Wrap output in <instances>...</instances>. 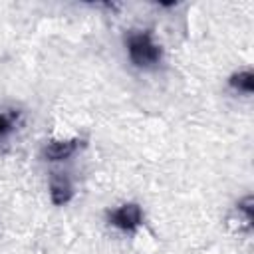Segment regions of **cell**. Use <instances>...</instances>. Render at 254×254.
<instances>
[{
    "instance_id": "obj_1",
    "label": "cell",
    "mask_w": 254,
    "mask_h": 254,
    "mask_svg": "<svg viewBox=\"0 0 254 254\" xmlns=\"http://www.w3.org/2000/svg\"><path fill=\"white\" fill-rule=\"evenodd\" d=\"M125 46H127V54H129L131 64L135 67H141V69L155 67L163 58V50L153 40V34L149 30L131 32L125 40Z\"/></svg>"
},
{
    "instance_id": "obj_2",
    "label": "cell",
    "mask_w": 254,
    "mask_h": 254,
    "mask_svg": "<svg viewBox=\"0 0 254 254\" xmlns=\"http://www.w3.org/2000/svg\"><path fill=\"white\" fill-rule=\"evenodd\" d=\"M107 222L121 232H135L143 222V210L137 202H123L107 212Z\"/></svg>"
},
{
    "instance_id": "obj_3",
    "label": "cell",
    "mask_w": 254,
    "mask_h": 254,
    "mask_svg": "<svg viewBox=\"0 0 254 254\" xmlns=\"http://www.w3.org/2000/svg\"><path fill=\"white\" fill-rule=\"evenodd\" d=\"M79 143H81L79 139H52L44 145L42 155H44L46 161H52V163L65 161L77 151Z\"/></svg>"
},
{
    "instance_id": "obj_4",
    "label": "cell",
    "mask_w": 254,
    "mask_h": 254,
    "mask_svg": "<svg viewBox=\"0 0 254 254\" xmlns=\"http://www.w3.org/2000/svg\"><path fill=\"white\" fill-rule=\"evenodd\" d=\"M73 196V185L67 175L64 173H54L50 179V198L56 206H64L71 200Z\"/></svg>"
},
{
    "instance_id": "obj_5",
    "label": "cell",
    "mask_w": 254,
    "mask_h": 254,
    "mask_svg": "<svg viewBox=\"0 0 254 254\" xmlns=\"http://www.w3.org/2000/svg\"><path fill=\"white\" fill-rule=\"evenodd\" d=\"M228 85L238 91V93H244V95H250L254 91V73L252 71H236L228 77Z\"/></svg>"
},
{
    "instance_id": "obj_6",
    "label": "cell",
    "mask_w": 254,
    "mask_h": 254,
    "mask_svg": "<svg viewBox=\"0 0 254 254\" xmlns=\"http://www.w3.org/2000/svg\"><path fill=\"white\" fill-rule=\"evenodd\" d=\"M16 127V115L14 113H0V139H6Z\"/></svg>"
}]
</instances>
